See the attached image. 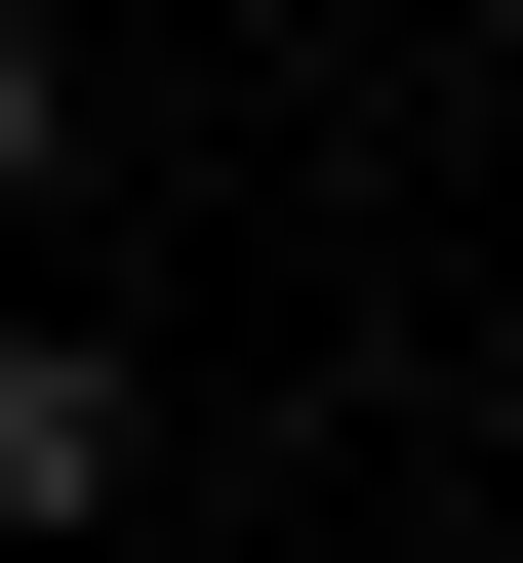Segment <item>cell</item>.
<instances>
[{
    "label": "cell",
    "mask_w": 523,
    "mask_h": 563,
    "mask_svg": "<svg viewBox=\"0 0 523 563\" xmlns=\"http://www.w3.org/2000/svg\"><path fill=\"white\" fill-rule=\"evenodd\" d=\"M41 121H81V81H41V0H0V201H41Z\"/></svg>",
    "instance_id": "cell-2"
},
{
    "label": "cell",
    "mask_w": 523,
    "mask_h": 563,
    "mask_svg": "<svg viewBox=\"0 0 523 563\" xmlns=\"http://www.w3.org/2000/svg\"><path fill=\"white\" fill-rule=\"evenodd\" d=\"M0 523H121V363L81 322H0Z\"/></svg>",
    "instance_id": "cell-1"
}]
</instances>
